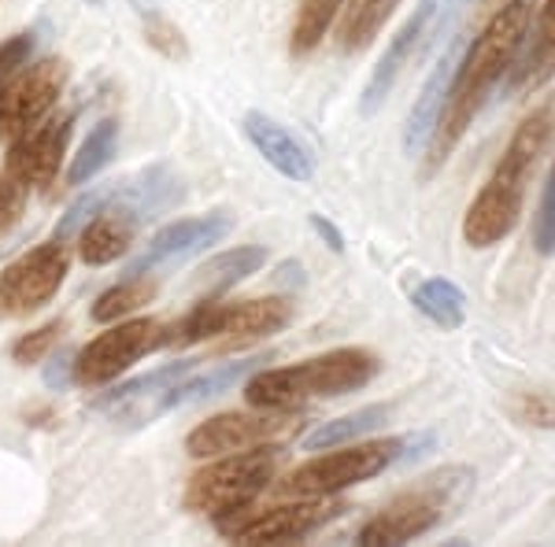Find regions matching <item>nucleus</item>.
Wrapping results in <instances>:
<instances>
[{"mask_svg": "<svg viewBox=\"0 0 555 547\" xmlns=\"http://www.w3.org/2000/svg\"><path fill=\"white\" fill-rule=\"evenodd\" d=\"M182 196H185V185L178 182V174L171 167H149V170H141L133 182L112 185V204H107V208L122 211L133 222H145L152 214L175 208Z\"/></svg>", "mask_w": 555, "mask_h": 547, "instance_id": "nucleus-18", "label": "nucleus"}, {"mask_svg": "<svg viewBox=\"0 0 555 547\" xmlns=\"http://www.w3.org/2000/svg\"><path fill=\"white\" fill-rule=\"evenodd\" d=\"M278 466H282V447L274 444L241 447L230 459H219L193 473L190 489H185V507L211 515V522H219V518L253 504L259 492L274 481Z\"/></svg>", "mask_w": 555, "mask_h": 547, "instance_id": "nucleus-5", "label": "nucleus"}, {"mask_svg": "<svg viewBox=\"0 0 555 547\" xmlns=\"http://www.w3.org/2000/svg\"><path fill=\"white\" fill-rule=\"evenodd\" d=\"M263 263H267L263 245H241V248H230V252L215 256L211 263H204L201 274H196V282L204 285L208 300H219L222 292H230L237 282H245L248 274H256Z\"/></svg>", "mask_w": 555, "mask_h": 547, "instance_id": "nucleus-22", "label": "nucleus"}, {"mask_svg": "<svg viewBox=\"0 0 555 547\" xmlns=\"http://www.w3.org/2000/svg\"><path fill=\"white\" fill-rule=\"evenodd\" d=\"M408 437H385V441H366L352 447H326V455L304 463L285 481H278V496H337L352 484L374 481L378 473L392 470L404 459Z\"/></svg>", "mask_w": 555, "mask_h": 547, "instance_id": "nucleus-6", "label": "nucleus"}, {"mask_svg": "<svg viewBox=\"0 0 555 547\" xmlns=\"http://www.w3.org/2000/svg\"><path fill=\"white\" fill-rule=\"evenodd\" d=\"M133 8H138L141 23H145V38L152 49L159 52V56L167 60H185V52H190V41L182 38V30L167 19L164 8L156 4V0H133Z\"/></svg>", "mask_w": 555, "mask_h": 547, "instance_id": "nucleus-29", "label": "nucleus"}, {"mask_svg": "<svg viewBox=\"0 0 555 547\" xmlns=\"http://www.w3.org/2000/svg\"><path fill=\"white\" fill-rule=\"evenodd\" d=\"M311 230L319 233V240L330 248V252H337V256H345V237H341V230L334 226V222L326 219V214H311Z\"/></svg>", "mask_w": 555, "mask_h": 547, "instance_id": "nucleus-36", "label": "nucleus"}, {"mask_svg": "<svg viewBox=\"0 0 555 547\" xmlns=\"http://www.w3.org/2000/svg\"><path fill=\"white\" fill-rule=\"evenodd\" d=\"M548 145H552V104L544 112L530 115L515 130L512 145L504 148L496 170L481 185V193L474 196L467 219H463V240L470 248H492L515 230L518 214H522L526 185H530L537 164L548 156Z\"/></svg>", "mask_w": 555, "mask_h": 547, "instance_id": "nucleus-2", "label": "nucleus"}, {"mask_svg": "<svg viewBox=\"0 0 555 547\" xmlns=\"http://www.w3.org/2000/svg\"><path fill=\"white\" fill-rule=\"evenodd\" d=\"M241 130H245L253 148L278 170V174H285L289 182H308V178H315V152L304 145L285 122L271 119V115H263V112H248L245 119H241Z\"/></svg>", "mask_w": 555, "mask_h": 547, "instance_id": "nucleus-16", "label": "nucleus"}, {"mask_svg": "<svg viewBox=\"0 0 555 547\" xmlns=\"http://www.w3.org/2000/svg\"><path fill=\"white\" fill-rule=\"evenodd\" d=\"M437 4H441V0H423V4H418L415 12H411L408 19H404V26H400V30L392 34L389 49H385V56L378 60V64H374V70H371V82H366L363 96H360V112L366 115V119L382 112L385 96L392 93V86H397V78L404 75L408 60L418 52V41H423V34H426L429 19H434Z\"/></svg>", "mask_w": 555, "mask_h": 547, "instance_id": "nucleus-15", "label": "nucleus"}, {"mask_svg": "<svg viewBox=\"0 0 555 547\" xmlns=\"http://www.w3.org/2000/svg\"><path fill=\"white\" fill-rule=\"evenodd\" d=\"M156 300V282L145 274H130L122 282L107 285V289L93 300V318L96 322H115V318H127L138 308Z\"/></svg>", "mask_w": 555, "mask_h": 547, "instance_id": "nucleus-26", "label": "nucleus"}, {"mask_svg": "<svg viewBox=\"0 0 555 547\" xmlns=\"http://www.w3.org/2000/svg\"><path fill=\"white\" fill-rule=\"evenodd\" d=\"M133 230H138V222H133V219H127V214L115 211V208H104L96 219H89L82 226V237H78V256H82V263H89V266L115 263V259L130 248Z\"/></svg>", "mask_w": 555, "mask_h": 547, "instance_id": "nucleus-21", "label": "nucleus"}, {"mask_svg": "<svg viewBox=\"0 0 555 547\" xmlns=\"http://www.w3.org/2000/svg\"><path fill=\"white\" fill-rule=\"evenodd\" d=\"M293 322V300L289 296H259L245 303H219L204 300L193 315L182 322H171L164 329V344H201L211 337L227 340H256L271 337Z\"/></svg>", "mask_w": 555, "mask_h": 547, "instance_id": "nucleus-7", "label": "nucleus"}, {"mask_svg": "<svg viewBox=\"0 0 555 547\" xmlns=\"http://www.w3.org/2000/svg\"><path fill=\"white\" fill-rule=\"evenodd\" d=\"M460 4H467V0H460Z\"/></svg>", "mask_w": 555, "mask_h": 547, "instance_id": "nucleus-38", "label": "nucleus"}, {"mask_svg": "<svg viewBox=\"0 0 555 547\" xmlns=\"http://www.w3.org/2000/svg\"><path fill=\"white\" fill-rule=\"evenodd\" d=\"M86 4H101V0H86Z\"/></svg>", "mask_w": 555, "mask_h": 547, "instance_id": "nucleus-37", "label": "nucleus"}, {"mask_svg": "<svg viewBox=\"0 0 555 547\" xmlns=\"http://www.w3.org/2000/svg\"><path fill=\"white\" fill-rule=\"evenodd\" d=\"M533 19V0H504L500 12L481 26V34L470 41V49L460 52L455 64L449 101L437 119V130L429 138L426 152V178L441 170L444 159L452 156V148L460 145V138L470 130V122L478 119V112L486 107L492 89L504 82L507 67H512L518 44L526 38V26Z\"/></svg>", "mask_w": 555, "mask_h": 547, "instance_id": "nucleus-1", "label": "nucleus"}, {"mask_svg": "<svg viewBox=\"0 0 555 547\" xmlns=\"http://www.w3.org/2000/svg\"><path fill=\"white\" fill-rule=\"evenodd\" d=\"M64 337V322H44V326L38 329H30V334H23L20 340L12 344V359L20 366H34V363H41L44 355L56 348V340Z\"/></svg>", "mask_w": 555, "mask_h": 547, "instance_id": "nucleus-31", "label": "nucleus"}, {"mask_svg": "<svg viewBox=\"0 0 555 547\" xmlns=\"http://www.w3.org/2000/svg\"><path fill=\"white\" fill-rule=\"evenodd\" d=\"M26 204V185L15 182L12 174H0V233L15 226V219L23 214Z\"/></svg>", "mask_w": 555, "mask_h": 547, "instance_id": "nucleus-34", "label": "nucleus"}, {"mask_svg": "<svg viewBox=\"0 0 555 547\" xmlns=\"http://www.w3.org/2000/svg\"><path fill=\"white\" fill-rule=\"evenodd\" d=\"M34 49H38V34L34 30L15 34V38H8L4 44H0V86H4L8 78H12L15 70L34 56Z\"/></svg>", "mask_w": 555, "mask_h": 547, "instance_id": "nucleus-33", "label": "nucleus"}, {"mask_svg": "<svg viewBox=\"0 0 555 547\" xmlns=\"http://www.w3.org/2000/svg\"><path fill=\"white\" fill-rule=\"evenodd\" d=\"M470 492H474V473L467 466L434 473V478H426L418 489H411L404 496L392 499L389 507H382L378 515L356 533V544L397 547V544L418 541V536L437 529L449 515H455Z\"/></svg>", "mask_w": 555, "mask_h": 547, "instance_id": "nucleus-4", "label": "nucleus"}, {"mask_svg": "<svg viewBox=\"0 0 555 547\" xmlns=\"http://www.w3.org/2000/svg\"><path fill=\"white\" fill-rule=\"evenodd\" d=\"M234 230V214L230 211H208V214H193V219L171 222L149 240V248L127 266V274H149L156 263H171V259H190L201 256L208 248L219 245L227 233Z\"/></svg>", "mask_w": 555, "mask_h": 547, "instance_id": "nucleus-14", "label": "nucleus"}, {"mask_svg": "<svg viewBox=\"0 0 555 547\" xmlns=\"http://www.w3.org/2000/svg\"><path fill=\"white\" fill-rule=\"evenodd\" d=\"M267 359H271L267 352H256V355H245V359H230V363L215 366V370H208V374L190 370L182 381H175L167 392H159L156 403L149 407V418H159V415H167V411L193 407V403H208L215 396H222V392H230L237 381H245L248 374H256Z\"/></svg>", "mask_w": 555, "mask_h": 547, "instance_id": "nucleus-17", "label": "nucleus"}, {"mask_svg": "<svg viewBox=\"0 0 555 547\" xmlns=\"http://www.w3.org/2000/svg\"><path fill=\"white\" fill-rule=\"evenodd\" d=\"M115 145H119V122L115 119H101L93 130H89V138L78 145L75 159H70L67 167V185H86L89 178H96L101 170L112 164L115 156Z\"/></svg>", "mask_w": 555, "mask_h": 547, "instance_id": "nucleus-25", "label": "nucleus"}, {"mask_svg": "<svg viewBox=\"0 0 555 547\" xmlns=\"http://www.w3.org/2000/svg\"><path fill=\"white\" fill-rule=\"evenodd\" d=\"M533 248L541 252V259H552L555 252V174H544L541 211H537V226H533Z\"/></svg>", "mask_w": 555, "mask_h": 547, "instance_id": "nucleus-32", "label": "nucleus"}, {"mask_svg": "<svg viewBox=\"0 0 555 547\" xmlns=\"http://www.w3.org/2000/svg\"><path fill=\"white\" fill-rule=\"evenodd\" d=\"M385 421H389V407H385V403H374V407L352 411V415H345V418L322 421V426H315L308 437H304V447H308V452H326V447H337L348 441H363V437L378 433Z\"/></svg>", "mask_w": 555, "mask_h": 547, "instance_id": "nucleus-24", "label": "nucleus"}, {"mask_svg": "<svg viewBox=\"0 0 555 547\" xmlns=\"http://www.w3.org/2000/svg\"><path fill=\"white\" fill-rule=\"evenodd\" d=\"M70 271V252L60 237L49 245L30 248L0 274V315H34L38 308L52 300Z\"/></svg>", "mask_w": 555, "mask_h": 547, "instance_id": "nucleus-12", "label": "nucleus"}, {"mask_svg": "<svg viewBox=\"0 0 555 547\" xmlns=\"http://www.w3.org/2000/svg\"><path fill=\"white\" fill-rule=\"evenodd\" d=\"M164 322L156 318H133V322H119L107 334L96 340H89L82 352L75 355V381L78 385H107L119 374H127L138 359H145L149 352L164 348Z\"/></svg>", "mask_w": 555, "mask_h": 547, "instance_id": "nucleus-11", "label": "nucleus"}, {"mask_svg": "<svg viewBox=\"0 0 555 547\" xmlns=\"http://www.w3.org/2000/svg\"><path fill=\"white\" fill-rule=\"evenodd\" d=\"M397 8H400V0H348L345 30H341L345 49L348 52L366 49V44L382 34V26L392 19Z\"/></svg>", "mask_w": 555, "mask_h": 547, "instance_id": "nucleus-27", "label": "nucleus"}, {"mask_svg": "<svg viewBox=\"0 0 555 547\" xmlns=\"http://www.w3.org/2000/svg\"><path fill=\"white\" fill-rule=\"evenodd\" d=\"M460 52H463L460 44H452V49L441 56V64L434 67V75L426 78L423 93L415 96V107H411L408 127H404V145H408L411 156H415V152H423L429 145V138H434L437 119H441L444 101H449V86H452L455 64H460Z\"/></svg>", "mask_w": 555, "mask_h": 547, "instance_id": "nucleus-19", "label": "nucleus"}, {"mask_svg": "<svg viewBox=\"0 0 555 547\" xmlns=\"http://www.w3.org/2000/svg\"><path fill=\"white\" fill-rule=\"evenodd\" d=\"M107 204H112V185H101V190H89V193H82L78 196L75 204H70V208L60 214V222H56V237L60 240H67L70 233H78L86 226L89 219H96V214H101Z\"/></svg>", "mask_w": 555, "mask_h": 547, "instance_id": "nucleus-30", "label": "nucleus"}, {"mask_svg": "<svg viewBox=\"0 0 555 547\" xmlns=\"http://www.w3.org/2000/svg\"><path fill=\"white\" fill-rule=\"evenodd\" d=\"M345 510H348V504L337 496H297V499L289 496L285 504L256 510V515H248V507H241L234 515L219 518L215 529H219L227 541L248 544V547L297 544L304 536L315 533V529L330 525L334 518H341Z\"/></svg>", "mask_w": 555, "mask_h": 547, "instance_id": "nucleus-8", "label": "nucleus"}, {"mask_svg": "<svg viewBox=\"0 0 555 547\" xmlns=\"http://www.w3.org/2000/svg\"><path fill=\"white\" fill-rule=\"evenodd\" d=\"M552 41H555V30H552V0L541 4V15L530 19L526 26V38L518 44L512 67H507L504 82H507V93H518V89H530L537 78H548L552 70Z\"/></svg>", "mask_w": 555, "mask_h": 547, "instance_id": "nucleus-20", "label": "nucleus"}, {"mask_svg": "<svg viewBox=\"0 0 555 547\" xmlns=\"http://www.w3.org/2000/svg\"><path fill=\"white\" fill-rule=\"evenodd\" d=\"M70 70L60 56H44L38 64L20 67L0 86V141H12L38 127L44 115L56 107Z\"/></svg>", "mask_w": 555, "mask_h": 547, "instance_id": "nucleus-10", "label": "nucleus"}, {"mask_svg": "<svg viewBox=\"0 0 555 547\" xmlns=\"http://www.w3.org/2000/svg\"><path fill=\"white\" fill-rule=\"evenodd\" d=\"M304 426L297 407H259V411H227L215 415L190 433L185 452L193 459H215V455L241 452V447L285 441Z\"/></svg>", "mask_w": 555, "mask_h": 547, "instance_id": "nucleus-9", "label": "nucleus"}, {"mask_svg": "<svg viewBox=\"0 0 555 547\" xmlns=\"http://www.w3.org/2000/svg\"><path fill=\"white\" fill-rule=\"evenodd\" d=\"M341 4L345 0H300L289 38L293 56H308V52L319 49L322 38L330 34V26H334V15L341 12Z\"/></svg>", "mask_w": 555, "mask_h": 547, "instance_id": "nucleus-28", "label": "nucleus"}, {"mask_svg": "<svg viewBox=\"0 0 555 547\" xmlns=\"http://www.w3.org/2000/svg\"><path fill=\"white\" fill-rule=\"evenodd\" d=\"M378 374H382V359L371 348H337V352L304 359V363L248 374L245 400L253 407H304L308 400L319 396L360 392Z\"/></svg>", "mask_w": 555, "mask_h": 547, "instance_id": "nucleus-3", "label": "nucleus"}, {"mask_svg": "<svg viewBox=\"0 0 555 547\" xmlns=\"http://www.w3.org/2000/svg\"><path fill=\"white\" fill-rule=\"evenodd\" d=\"M49 366H44V385H49V389H67L70 381H75V359H70L64 348H52L49 355Z\"/></svg>", "mask_w": 555, "mask_h": 547, "instance_id": "nucleus-35", "label": "nucleus"}, {"mask_svg": "<svg viewBox=\"0 0 555 547\" xmlns=\"http://www.w3.org/2000/svg\"><path fill=\"white\" fill-rule=\"evenodd\" d=\"M75 115L78 112H49L38 127L20 133L4 156V174H12L26 190H49L52 178L60 174V164H64Z\"/></svg>", "mask_w": 555, "mask_h": 547, "instance_id": "nucleus-13", "label": "nucleus"}, {"mask_svg": "<svg viewBox=\"0 0 555 547\" xmlns=\"http://www.w3.org/2000/svg\"><path fill=\"white\" fill-rule=\"evenodd\" d=\"M411 303L441 329H460L467 322V296L449 277H423L411 289Z\"/></svg>", "mask_w": 555, "mask_h": 547, "instance_id": "nucleus-23", "label": "nucleus"}]
</instances>
